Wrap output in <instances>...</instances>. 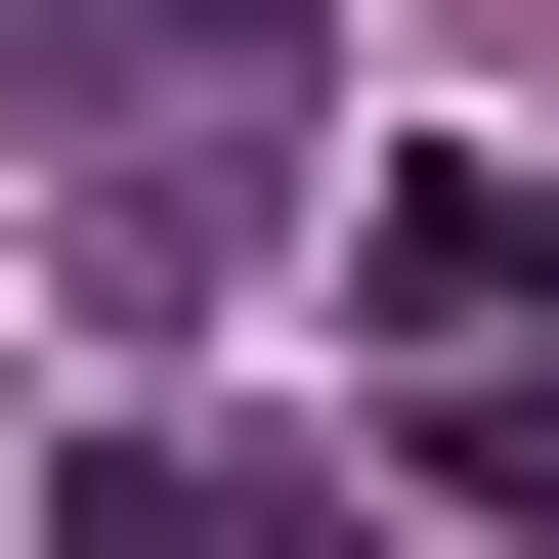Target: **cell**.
Instances as JSON below:
<instances>
[{
  "label": "cell",
  "instance_id": "obj_1",
  "mask_svg": "<svg viewBox=\"0 0 559 559\" xmlns=\"http://www.w3.org/2000/svg\"><path fill=\"white\" fill-rule=\"evenodd\" d=\"M345 301H388L430 388H559V130H430V173L345 215Z\"/></svg>",
  "mask_w": 559,
  "mask_h": 559
},
{
  "label": "cell",
  "instance_id": "obj_2",
  "mask_svg": "<svg viewBox=\"0 0 559 559\" xmlns=\"http://www.w3.org/2000/svg\"><path fill=\"white\" fill-rule=\"evenodd\" d=\"M44 559H301V516L215 474V430H86V516H44Z\"/></svg>",
  "mask_w": 559,
  "mask_h": 559
},
{
  "label": "cell",
  "instance_id": "obj_3",
  "mask_svg": "<svg viewBox=\"0 0 559 559\" xmlns=\"http://www.w3.org/2000/svg\"><path fill=\"white\" fill-rule=\"evenodd\" d=\"M430 516H516V559H559V388H430Z\"/></svg>",
  "mask_w": 559,
  "mask_h": 559
},
{
  "label": "cell",
  "instance_id": "obj_4",
  "mask_svg": "<svg viewBox=\"0 0 559 559\" xmlns=\"http://www.w3.org/2000/svg\"><path fill=\"white\" fill-rule=\"evenodd\" d=\"M130 44H301V0H130Z\"/></svg>",
  "mask_w": 559,
  "mask_h": 559
}]
</instances>
